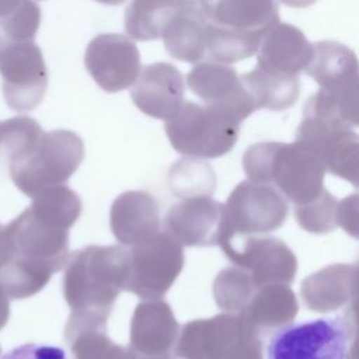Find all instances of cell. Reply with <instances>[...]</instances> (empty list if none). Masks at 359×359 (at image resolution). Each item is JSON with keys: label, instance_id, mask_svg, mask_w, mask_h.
<instances>
[{"label": "cell", "instance_id": "cell-9", "mask_svg": "<svg viewBox=\"0 0 359 359\" xmlns=\"http://www.w3.org/2000/svg\"><path fill=\"white\" fill-rule=\"evenodd\" d=\"M129 251V273L125 290L139 297L160 299L172 285L182 268V250L167 233H156Z\"/></svg>", "mask_w": 359, "mask_h": 359}, {"label": "cell", "instance_id": "cell-14", "mask_svg": "<svg viewBox=\"0 0 359 359\" xmlns=\"http://www.w3.org/2000/svg\"><path fill=\"white\" fill-rule=\"evenodd\" d=\"M189 90L205 105L212 107L237 122L255 111L252 97L244 87L237 72L223 63L201 62L187 74Z\"/></svg>", "mask_w": 359, "mask_h": 359}, {"label": "cell", "instance_id": "cell-23", "mask_svg": "<svg viewBox=\"0 0 359 359\" xmlns=\"http://www.w3.org/2000/svg\"><path fill=\"white\" fill-rule=\"evenodd\" d=\"M184 0H132L125 13V28L136 41L160 38L161 29Z\"/></svg>", "mask_w": 359, "mask_h": 359}, {"label": "cell", "instance_id": "cell-30", "mask_svg": "<svg viewBox=\"0 0 359 359\" xmlns=\"http://www.w3.org/2000/svg\"><path fill=\"white\" fill-rule=\"evenodd\" d=\"M285 6L293 7V8H303L314 4L317 0H280Z\"/></svg>", "mask_w": 359, "mask_h": 359}, {"label": "cell", "instance_id": "cell-28", "mask_svg": "<svg viewBox=\"0 0 359 359\" xmlns=\"http://www.w3.org/2000/svg\"><path fill=\"white\" fill-rule=\"evenodd\" d=\"M10 299L0 287V330L7 324L10 317Z\"/></svg>", "mask_w": 359, "mask_h": 359}, {"label": "cell", "instance_id": "cell-12", "mask_svg": "<svg viewBox=\"0 0 359 359\" xmlns=\"http://www.w3.org/2000/svg\"><path fill=\"white\" fill-rule=\"evenodd\" d=\"M286 213V201L276 189L265 182H243L223 206L220 233L248 236L271 231L283 223Z\"/></svg>", "mask_w": 359, "mask_h": 359}, {"label": "cell", "instance_id": "cell-29", "mask_svg": "<svg viewBox=\"0 0 359 359\" xmlns=\"http://www.w3.org/2000/svg\"><path fill=\"white\" fill-rule=\"evenodd\" d=\"M8 258H10V251H8L6 230H4V226L0 224V268L8 261Z\"/></svg>", "mask_w": 359, "mask_h": 359}, {"label": "cell", "instance_id": "cell-1", "mask_svg": "<svg viewBox=\"0 0 359 359\" xmlns=\"http://www.w3.org/2000/svg\"><path fill=\"white\" fill-rule=\"evenodd\" d=\"M81 210L79 196L65 185L43 189L6 227L10 251L0 268V287L8 299H27L49 282L67 261L69 229Z\"/></svg>", "mask_w": 359, "mask_h": 359}, {"label": "cell", "instance_id": "cell-5", "mask_svg": "<svg viewBox=\"0 0 359 359\" xmlns=\"http://www.w3.org/2000/svg\"><path fill=\"white\" fill-rule=\"evenodd\" d=\"M175 342L181 359H262L261 331L240 314L189 321Z\"/></svg>", "mask_w": 359, "mask_h": 359}, {"label": "cell", "instance_id": "cell-20", "mask_svg": "<svg viewBox=\"0 0 359 359\" xmlns=\"http://www.w3.org/2000/svg\"><path fill=\"white\" fill-rule=\"evenodd\" d=\"M209 22L241 35L259 36L279 21L276 0H213Z\"/></svg>", "mask_w": 359, "mask_h": 359}, {"label": "cell", "instance_id": "cell-13", "mask_svg": "<svg viewBox=\"0 0 359 359\" xmlns=\"http://www.w3.org/2000/svg\"><path fill=\"white\" fill-rule=\"evenodd\" d=\"M84 65L93 80L107 93L132 87L142 65L135 42L121 34H100L86 49Z\"/></svg>", "mask_w": 359, "mask_h": 359}, {"label": "cell", "instance_id": "cell-21", "mask_svg": "<svg viewBox=\"0 0 359 359\" xmlns=\"http://www.w3.org/2000/svg\"><path fill=\"white\" fill-rule=\"evenodd\" d=\"M296 313L297 303L289 285L269 283L255 289L238 314L261 331L266 327L283 325Z\"/></svg>", "mask_w": 359, "mask_h": 359}, {"label": "cell", "instance_id": "cell-27", "mask_svg": "<svg viewBox=\"0 0 359 359\" xmlns=\"http://www.w3.org/2000/svg\"><path fill=\"white\" fill-rule=\"evenodd\" d=\"M1 359H67V356L60 346L29 342L8 351Z\"/></svg>", "mask_w": 359, "mask_h": 359}, {"label": "cell", "instance_id": "cell-32", "mask_svg": "<svg viewBox=\"0 0 359 359\" xmlns=\"http://www.w3.org/2000/svg\"><path fill=\"white\" fill-rule=\"evenodd\" d=\"M198 1H201V3H203V4H210L213 0H198Z\"/></svg>", "mask_w": 359, "mask_h": 359}, {"label": "cell", "instance_id": "cell-34", "mask_svg": "<svg viewBox=\"0 0 359 359\" xmlns=\"http://www.w3.org/2000/svg\"><path fill=\"white\" fill-rule=\"evenodd\" d=\"M0 352H1V349H0Z\"/></svg>", "mask_w": 359, "mask_h": 359}, {"label": "cell", "instance_id": "cell-18", "mask_svg": "<svg viewBox=\"0 0 359 359\" xmlns=\"http://www.w3.org/2000/svg\"><path fill=\"white\" fill-rule=\"evenodd\" d=\"M208 7L198 0H184L161 29L164 48L177 60L196 63L205 57Z\"/></svg>", "mask_w": 359, "mask_h": 359}, {"label": "cell", "instance_id": "cell-22", "mask_svg": "<svg viewBox=\"0 0 359 359\" xmlns=\"http://www.w3.org/2000/svg\"><path fill=\"white\" fill-rule=\"evenodd\" d=\"M244 87L252 97L255 109L283 111L296 104L300 94L297 76H286L255 66L240 76Z\"/></svg>", "mask_w": 359, "mask_h": 359}, {"label": "cell", "instance_id": "cell-17", "mask_svg": "<svg viewBox=\"0 0 359 359\" xmlns=\"http://www.w3.org/2000/svg\"><path fill=\"white\" fill-rule=\"evenodd\" d=\"M313 55V43L302 29L278 21L261 38L257 66L286 76H299L306 70Z\"/></svg>", "mask_w": 359, "mask_h": 359}, {"label": "cell", "instance_id": "cell-16", "mask_svg": "<svg viewBox=\"0 0 359 359\" xmlns=\"http://www.w3.org/2000/svg\"><path fill=\"white\" fill-rule=\"evenodd\" d=\"M223 206L208 196L172 206L165 216V233L178 244H217Z\"/></svg>", "mask_w": 359, "mask_h": 359}, {"label": "cell", "instance_id": "cell-8", "mask_svg": "<svg viewBox=\"0 0 359 359\" xmlns=\"http://www.w3.org/2000/svg\"><path fill=\"white\" fill-rule=\"evenodd\" d=\"M304 72L337 105L342 116L353 128L358 126L359 74L355 52L337 41L316 42Z\"/></svg>", "mask_w": 359, "mask_h": 359}, {"label": "cell", "instance_id": "cell-6", "mask_svg": "<svg viewBox=\"0 0 359 359\" xmlns=\"http://www.w3.org/2000/svg\"><path fill=\"white\" fill-rule=\"evenodd\" d=\"M84 157L79 135L67 129L43 132L32 150L20 161L8 165L14 185L25 195L63 185Z\"/></svg>", "mask_w": 359, "mask_h": 359}, {"label": "cell", "instance_id": "cell-3", "mask_svg": "<svg viewBox=\"0 0 359 359\" xmlns=\"http://www.w3.org/2000/svg\"><path fill=\"white\" fill-rule=\"evenodd\" d=\"M244 170L254 181H275L296 203L320 198L324 164L317 153L296 140L292 144L266 142L251 146L244 154Z\"/></svg>", "mask_w": 359, "mask_h": 359}, {"label": "cell", "instance_id": "cell-31", "mask_svg": "<svg viewBox=\"0 0 359 359\" xmlns=\"http://www.w3.org/2000/svg\"><path fill=\"white\" fill-rule=\"evenodd\" d=\"M98 3H102V4H108V6H119L122 4L125 0H95Z\"/></svg>", "mask_w": 359, "mask_h": 359}, {"label": "cell", "instance_id": "cell-33", "mask_svg": "<svg viewBox=\"0 0 359 359\" xmlns=\"http://www.w3.org/2000/svg\"><path fill=\"white\" fill-rule=\"evenodd\" d=\"M0 49H1V46H0Z\"/></svg>", "mask_w": 359, "mask_h": 359}, {"label": "cell", "instance_id": "cell-15", "mask_svg": "<svg viewBox=\"0 0 359 359\" xmlns=\"http://www.w3.org/2000/svg\"><path fill=\"white\" fill-rule=\"evenodd\" d=\"M184 79L171 63L157 62L144 66L132 84L133 104L146 115L167 121L182 105Z\"/></svg>", "mask_w": 359, "mask_h": 359}, {"label": "cell", "instance_id": "cell-7", "mask_svg": "<svg viewBox=\"0 0 359 359\" xmlns=\"http://www.w3.org/2000/svg\"><path fill=\"white\" fill-rule=\"evenodd\" d=\"M165 133L172 147L187 156L215 158L231 150L238 139L240 122L229 115L192 101L165 121Z\"/></svg>", "mask_w": 359, "mask_h": 359}, {"label": "cell", "instance_id": "cell-10", "mask_svg": "<svg viewBox=\"0 0 359 359\" xmlns=\"http://www.w3.org/2000/svg\"><path fill=\"white\" fill-rule=\"evenodd\" d=\"M217 244L234 265L243 269L255 289L269 283L289 285L294 278L296 258L276 238L220 233Z\"/></svg>", "mask_w": 359, "mask_h": 359}, {"label": "cell", "instance_id": "cell-25", "mask_svg": "<svg viewBox=\"0 0 359 359\" xmlns=\"http://www.w3.org/2000/svg\"><path fill=\"white\" fill-rule=\"evenodd\" d=\"M107 328L66 327L65 338L74 359H136L130 348L112 342Z\"/></svg>", "mask_w": 359, "mask_h": 359}, {"label": "cell", "instance_id": "cell-19", "mask_svg": "<svg viewBox=\"0 0 359 359\" xmlns=\"http://www.w3.org/2000/svg\"><path fill=\"white\" fill-rule=\"evenodd\" d=\"M178 325L164 302H146L137 306L130 327V349L140 356L170 353L178 338Z\"/></svg>", "mask_w": 359, "mask_h": 359}, {"label": "cell", "instance_id": "cell-4", "mask_svg": "<svg viewBox=\"0 0 359 359\" xmlns=\"http://www.w3.org/2000/svg\"><path fill=\"white\" fill-rule=\"evenodd\" d=\"M356 335L353 310L338 316L292 323L273 330L268 359H352Z\"/></svg>", "mask_w": 359, "mask_h": 359}, {"label": "cell", "instance_id": "cell-11", "mask_svg": "<svg viewBox=\"0 0 359 359\" xmlns=\"http://www.w3.org/2000/svg\"><path fill=\"white\" fill-rule=\"evenodd\" d=\"M0 76L4 101L17 112L36 108L46 94V63L41 48L32 41L1 46Z\"/></svg>", "mask_w": 359, "mask_h": 359}, {"label": "cell", "instance_id": "cell-2", "mask_svg": "<svg viewBox=\"0 0 359 359\" xmlns=\"http://www.w3.org/2000/svg\"><path fill=\"white\" fill-rule=\"evenodd\" d=\"M129 273L126 247H86L66 261L65 300L72 309L67 325L107 328L114 302Z\"/></svg>", "mask_w": 359, "mask_h": 359}, {"label": "cell", "instance_id": "cell-26", "mask_svg": "<svg viewBox=\"0 0 359 359\" xmlns=\"http://www.w3.org/2000/svg\"><path fill=\"white\" fill-rule=\"evenodd\" d=\"M43 133L41 125L31 116H14L0 122V154L8 164L24 158Z\"/></svg>", "mask_w": 359, "mask_h": 359}, {"label": "cell", "instance_id": "cell-24", "mask_svg": "<svg viewBox=\"0 0 359 359\" xmlns=\"http://www.w3.org/2000/svg\"><path fill=\"white\" fill-rule=\"evenodd\" d=\"M41 8L34 0H0V46L34 41Z\"/></svg>", "mask_w": 359, "mask_h": 359}]
</instances>
